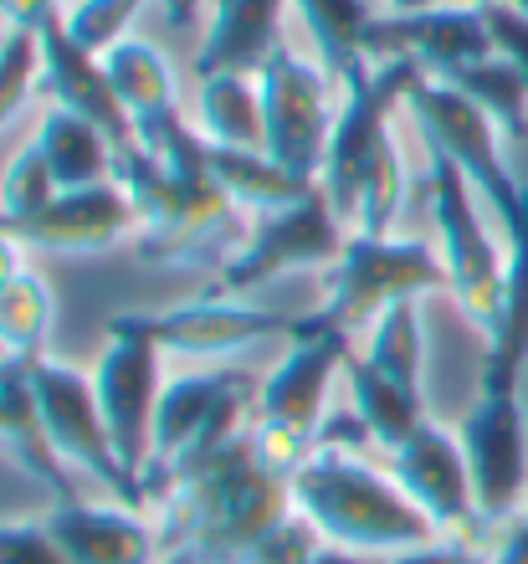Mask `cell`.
Masks as SVG:
<instances>
[{"label": "cell", "instance_id": "obj_1", "mask_svg": "<svg viewBox=\"0 0 528 564\" xmlns=\"http://www.w3.org/2000/svg\"><path fill=\"white\" fill-rule=\"evenodd\" d=\"M114 180L133 200V216H139L133 247L149 262L216 272L247 241V226L236 231V221L247 216L211 175L206 139L195 134L191 113L180 108L133 129V144L118 149Z\"/></svg>", "mask_w": 528, "mask_h": 564}, {"label": "cell", "instance_id": "obj_2", "mask_svg": "<svg viewBox=\"0 0 528 564\" xmlns=\"http://www.w3.org/2000/svg\"><path fill=\"white\" fill-rule=\"evenodd\" d=\"M425 77L416 62H359L338 77V119L319 170V191L349 237H390L406 206V160L396 149V113Z\"/></svg>", "mask_w": 528, "mask_h": 564}, {"label": "cell", "instance_id": "obj_3", "mask_svg": "<svg viewBox=\"0 0 528 564\" xmlns=\"http://www.w3.org/2000/svg\"><path fill=\"white\" fill-rule=\"evenodd\" d=\"M288 513H293L288 473L262 462L251 436H241L195 477L164 492L154 523L170 564H247V554Z\"/></svg>", "mask_w": 528, "mask_h": 564}, {"label": "cell", "instance_id": "obj_4", "mask_svg": "<svg viewBox=\"0 0 528 564\" xmlns=\"http://www.w3.org/2000/svg\"><path fill=\"white\" fill-rule=\"evenodd\" d=\"M288 488H293V508L328 544L365 554V560L441 539L431 519L411 503V492L396 482V473L375 467L359 452L313 446L293 467Z\"/></svg>", "mask_w": 528, "mask_h": 564}, {"label": "cell", "instance_id": "obj_5", "mask_svg": "<svg viewBox=\"0 0 528 564\" xmlns=\"http://www.w3.org/2000/svg\"><path fill=\"white\" fill-rule=\"evenodd\" d=\"M257 386L241 370H185L164 380L160 411H154V446H149L144 488L149 498L195 477L216 462L231 442L251 431Z\"/></svg>", "mask_w": 528, "mask_h": 564}, {"label": "cell", "instance_id": "obj_6", "mask_svg": "<svg viewBox=\"0 0 528 564\" xmlns=\"http://www.w3.org/2000/svg\"><path fill=\"white\" fill-rule=\"evenodd\" d=\"M354 355V339L338 328H323L313 318H298V334L288 339L282 359L257 386L251 411V446L278 473L293 477V467L319 446V426L328 416V386L344 375V359Z\"/></svg>", "mask_w": 528, "mask_h": 564}, {"label": "cell", "instance_id": "obj_7", "mask_svg": "<svg viewBox=\"0 0 528 564\" xmlns=\"http://www.w3.org/2000/svg\"><path fill=\"white\" fill-rule=\"evenodd\" d=\"M425 206H431V226H437L446 293L462 308V318L487 339L503 313V262H508L503 231L487 226L483 195L472 191V180L441 154L425 160Z\"/></svg>", "mask_w": 528, "mask_h": 564}, {"label": "cell", "instance_id": "obj_8", "mask_svg": "<svg viewBox=\"0 0 528 564\" xmlns=\"http://www.w3.org/2000/svg\"><path fill=\"white\" fill-rule=\"evenodd\" d=\"M446 288L437 241L416 237H349L344 252L323 272V303L309 313L313 324L338 334H365L390 303L425 297Z\"/></svg>", "mask_w": 528, "mask_h": 564}, {"label": "cell", "instance_id": "obj_9", "mask_svg": "<svg viewBox=\"0 0 528 564\" xmlns=\"http://www.w3.org/2000/svg\"><path fill=\"white\" fill-rule=\"evenodd\" d=\"M406 113H411V123L421 129L425 149L441 154V160H452L456 170L472 180V191L483 195L493 226L524 206L528 185L514 175V164L503 160V134L493 129V119H487L483 108L467 104L452 83L416 77V88L406 93Z\"/></svg>", "mask_w": 528, "mask_h": 564}, {"label": "cell", "instance_id": "obj_10", "mask_svg": "<svg viewBox=\"0 0 528 564\" xmlns=\"http://www.w3.org/2000/svg\"><path fill=\"white\" fill-rule=\"evenodd\" d=\"M344 241H349V231L338 226L323 191H313L298 206H282L272 216L247 221V241L211 272L206 293L247 297L257 288H267V282L288 278V272H328L338 262V252H344Z\"/></svg>", "mask_w": 528, "mask_h": 564}, {"label": "cell", "instance_id": "obj_11", "mask_svg": "<svg viewBox=\"0 0 528 564\" xmlns=\"http://www.w3.org/2000/svg\"><path fill=\"white\" fill-rule=\"evenodd\" d=\"M31 386H36V401H42V421L52 431V446L57 457L77 473H88L93 482H104L114 492V503L144 508L149 488L144 477H133L118 457L114 436H108L104 405H98V390H93V370L73 365V359L57 355H36L31 359Z\"/></svg>", "mask_w": 528, "mask_h": 564}, {"label": "cell", "instance_id": "obj_12", "mask_svg": "<svg viewBox=\"0 0 528 564\" xmlns=\"http://www.w3.org/2000/svg\"><path fill=\"white\" fill-rule=\"evenodd\" d=\"M262 93V149L293 175L319 185L328 134L338 119V83L313 52L278 46L272 62L257 73Z\"/></svg>", "mask_w": 528, "mask_h": 564}, {"label": "cell", "instance_id": "obj_13", "mask_svg": "<svg viewBox=\"0 0 528 564\" xmlns=\"http://www.w3.org/2000/svg\"><path fill=\"white\" fill-rule=\"evenodd\" d=\"M160 339L149 328V313H118L108 324L104 359L93 365V390L104 405L108 436H114L118 457L133 477H144L149 446H154V411L164 395V370H160Z\"/></svg>", "mask_w": 528, "mask_h": 564}, {"label": "cell", "instance_id": "obj_14", "mask_svg": "<svg viewBox=\"0 0 528 564\" xmlns=\"http://www.w3.org/2000/svg\"><path fill=\"white\" fill-rule=\"evenodd\" d=\"M467 452L472 492L487 529H503L528 508V421L518 390H483L456 426Z\"/></svg>", "mask_w": 528, "mask_h": 564}, {"label": "cell", "instance_id": "obj_15", "mask_svg": "<svg viewBox=\"0 0 528 564\" xmlns=\"http://www.w3.org/2000/svg\"><path fill=\"white\" fill-rule=\"evenodd\" d=\"M390 473L411 503L421 508L431 529L441 539H462V544H477L487 534L483 513H477V492H472V473H467V452H462V436L437 421H421V426L406 436V442L390 452Z\"/></svg>", "mask_w": 528, "mask_h": 564}, {"label": "cell", "instance_id": "obj_16", "mask_svg": "<svg viewBox=\"0 0 528 564\" xmlns=\"http://www.w3.org/2000/svg\"><path fill=\"white\" fill-rule=\"evenodd\" d=\"M369 62H416L425 77H446L477 57H493L487 21L472 6H425V11H375L365 31Z\"/></svg>", "mask_w": 528, "mask_h": 564}, {"label": "cell", "instance_id": "obj_17", "mask_svg": "<svg viewBox=\"0 0 528 564\" xmlns=\"http://www.w3.org/2000/svg\"><path fill=\"white\" fill-rule=\"evenodd\" d=\"M6 237H15L26 252H52V257H98L114 252L139 231L133 200L118 180L104 185H83V191H62L57 200L26 221H6Z\"/></svg>", "mask_w": 528, "mask_h": 564}, {"label": "cell", "instance_id": "obj_18", "mask_svg": "<svg viewBox=\"0 0 528 564\" xmlns=\"http://www.w3.org/2000/svg\"><path fill=\"white\" fill-rule=\"evenodd\" d=\"M149 328H154V339H160L164 355L175 349V355H191V359H226V355H241V349H251V344H262V339H293L298 318L251 308L241 297L201 293V297H191V303L149 313Z\"/></svg>", "mask_w": 528, "mask_h": 564}, {"label": "cell", "instance_id": "obj_19", "mask_svg": "<svg viewBox=\"0 0 528 564\" xmlns=\"http://www.w3.org/2000/svg\"><path fill=\"white\" fill-rule=\"evenodd\" d=\"M67 564H160L164 539L160 523L144 519V508L129 503H88L67 498L42 513Z\"/></svg>", "mask_w": 528, "mask_h": 564}, {"label": "cell", "instance_id": "obj_20", "mask_svg": "<svg viewBox=\"0 0 528 564\" xmlns=\"http://www.w3.org/2000/svg\"><path fill=\"white\" fill-rule=\"evenodd\" d=\"M36 46H42V98L46 108H67L77 119H88L93 129H104L118 149L133 144V123L118 104L114 83L104 73V57H93L67 36L62 15H46L36 26Z\"/></svg>", "mask_w": 528, "mask_h": 564}, {"label": "cell", "instance_id": "obj_21", "mask_svg": "<svg viewBox=\"0 0 528 564\" xmlns=\"http://www.w3.org/2000/svg\"><path fill=\"white\" fill-rule=\"evenodd\" d=\"M293 0H211V21L195 46V77H257L282 42V11Z\"/></svg>", "mask_w": 528, "mask_h": 564}, {"label": "cell", "instance_id": "obj_22", "mask_svg": "<svg viewBox=\"0 0 528 564\" xmlns=\"http://www.w3.org/2000/svg\"><path fill=\"white\" fill-rule=\"evenodd\" d=\"M503 231V313L498 328L483 339V390H518L528 370V195L514 216L498 221Z\"/></svg>", "mask_w": 528, "mask_h": 564}, {"label": "cell", "instance_id": "obj_23", "mask_svg": "<svg viewBox=\"0 0 528 564\" xmlns=\"http://www.w3.org/2000/svg\"><path fill=\"white\" fill-rule=\"evenodd\" d=\"M0 446H6L36 482H46V488L57 492V503L83 498V492L73 488L67 462L57 457L52 431H46V421H42V401H36V386H31V359L0 355Z\"/></svg>", "mask_w": 528, "mask_h": 564}, {"label": "cell", "instance_id": "obj_24", "mask_svg": "<svg viewBox=\"0 0 528 564\" xmlns=\"http://www.w3.org/2000/svg\"><path fill=\"white\" fill-rule=\"evenodd\" d=\"M211 175L220 180V191L231 195V206L257 221V216H272L282 206H298L303 195H313L319 185L303 175H293L288 164H278L267 149H216L206 144Z\"/></svg>", "mask_w": 528, "mask_h": 564}, {"label": "cell", "instance_id": "obj_25", "mask_svg": "<svg viewBox=\"0 0 528 564\" xmlns=\"http://www.w3.org/2000/svg\"><path fill=\"white\" fill-rule=\"evenodd\" d=\"M31 144L46 154L52 175L62 191H83V185H104L118 170V144L93 129L88 119H77L67 108H42V119L31 129Z\"/></svg>", "mask_w": 528, "mask_h": 564}, {"label": "cell", "instance_id": "obj_26", "mask_svg": "<svg viewBox=\"0 0 528 564\" xmlns=\"http://www.w3.org/2000/svg\"><path fill=\"white\" fill-rule=\"evenodd\" d=\"M195 134L216 149H262V93L257 77L216 73L195 77Z\"/></svg>", "mask_w": 528, "mask_h": 564}, {"label": "cell", "instance_id": "obj_27", "mask_svg": "<svg viewBox=\"0 0 528 564\" xmlns=\"http://www.w3.org/2000/svg\"><path fill=\"white\" fill-rule=\"evenodd\" d=\"M104 73H108V83H114L118 104H123L133 129L180 108L175 67H170V57H164L154 42H144V36H123L104 57Z\"/></svg>", "mask_w": 528, "mask_h": 564}, {"label": "cell", "instance_id": "obj_28", "mask_svg": "<svg viewBox=\"0 0 528 564\" xmlns=\"http://www.w3.org/2000/svg\"><path fill=\"white\" fill-rule=\"evenodd\" d=\"M344 380H349V401H354V416L369 426L375 446L380 452H396L406 436L425 421V405L416 390L396 386V380H385L365 355H349L344 359Z\"/></svg>", "mask_w": 528, "mask_h": 564}, {"label": "cell", "instance_id": "obj_29", "mask_svg": "<svg viewBox=\"0 0 528 564\" xmlns=\"http://www.w3.org/2000/svg\"><path fill=\"white\" fill-rule=\"evenodd\" d=\"M298 15H303V31L313 42V57L334 73V83L349 67L365 62V31L375 21V6L369 0H293Z\"/></svg>", "mask_w": 528, "mask_h": 564}, {"label": "cell", "instance_id": "obj_30", "mask_svg": "<svg viewBox=\"0 0 528 564\" xmlns=\"http://www.w3.org/2000/svg\"><path fill=\"white\" fill-rule=\"evenodd\" d=\"M441 83H452L467 104L483 108L503 139L528 134V83L503 57H477V62H467V67L446 73Z\"/></svg>", "mask_w": 528, "mask_h": 564}, {"label": "cell", "instance_id": "obj_31", "mask_svg": "<svg viewBox=\"0 0 528 564\" xmlns=\"http://www.w3.org/2000/svg\"><path fill=\"white\" fill-rule=\"evenodd\" d=\"M46 334H52V288L36 268H21L11 282H0V355H46Z\"/></svg>", "mask_w": 528, "mask_h": 564}, {"label": "cell", "instance_id": "obj_32", "mask_svg": "<svg viewBox=\"0 0 528 564\" xmlns=\"http://www.w3.org/2000/svg\"><path fill=\"white\" fill-rule=\"evenodd\" d=\"M359 355L396 386L421 395V370H425V339H421V318H416V297L390 303V308L365 328V349Z\"/></svg>", "mask_w": 528, "mask_h": 564}, {"label": "cell", "instance_id": "obj_33", "mask_svg": "<svg viewBox=\"0 0 528 564\" xmlns=\"http://www.w3.org/2000/svg\"><path fill=\"white\" fill-rule=\"evenodd\" d=\"M62 195L52 164L36 144H21L0 170V226L6 221H26L36 210H46Z\"/></svg>", "mask_w": 528, "mask_h": 564}, {"label": "cell", "instance_id": "obj_34", "mask_svg": "<svg viewBox=\"0 0 528 564\" xmlns=\"http://www.w3.org/2000/svg\"><path fill=\"white\" fill-rule=\"evenodd\" d=\"M149 0H67L62 6V26L83 52L93 57H108L123 36H129V21L144 11Z\"/></svg>", "mask_w": 528, "mask_h": 564}, {"label": "cell", "instance_id": "obj_35", "mask_svg": "<svg viewBox=\"0 0 528 564\" xmlns=\"http://www.w3.org/2000/svg\"><path fill=\"white\" fill-rule=\"evenodd\" d=\"M42 88V46L36 31L11 26L0 42V129H11V119L26 108V98Z\"/></svg>", "mask_w": 528, "mask_h": 564}, {"label": "cell", "instance_id": "obj_36", "mask_svg": "<svg viewBox=\"0 0 528 564\" xmlns=\"http://www.w3.org/2000/svg\"><path fill=\"white\" fill-rule=\"evenodd\" d=\"M319 550H323V534L293 508V513H288V519H282L278 529L247 554V564H313Z\"/></svg>", "mask_w": 528, "mask_h": 564}, {"label": "cell", "instance_id": "obj_37", "mask_svg": "<svg viewBox=\"0 0 528 564\" xmlns=\"http://www.w3.org/2000/svg\"><path fill=\"white\" fill-rule=\"evenodd\" d=\"M0 564H67L46 519H6L0 523Z\"/></svg>", "mask_w": 528, "mask_h": 564}, {"label": "cell", "instance_id": "obj_38", "mask_svg": "<svg viewBox=\"0 0 528 564\" xmlns=\"http://www.w3.org/2000/svg\"><path fill=\"white\" fill-rule=\"evenodd\" d=\"M477 11H483L487 36H493V57H503L528 83V15L503 6V0H477Z\"/></svg>", "mask_w": 528, "mask_h": 564}, {"label": "cell", "instance_id": "obj_39", "mask_svg": "<svg viewBox=\"0 0 528 564\" xmlns=\"http://www.w3.org/2000/svg\"><path fill=\"white\" fill-rule=\"evenodd\" d=\"M369 564H483V550L462 544V539H431V544H411V550L380 554Z\"/></svg>", "mask_w": 528, "mask_h": 564}, {"label": "cell", "instance_id": "obj_40", "mask_svg": "<svg viewBox=\"0 0 528 564\" xmlns=\"http://www.w3.org/2000/svg\"><path fill=\"white\" fill-rule=\"evenodd\" d=\"M483 564H528V508L518 519H508L498 529V544L483 554Z\"/></svg>", "mask_w": 528, "mask_h": 564}, {"label": "cell", "instance_id": "obj_41", "mask_svg": "<svg viewBox=\"0 0 528 564\" xmlns=\"http://www.w3.org/2000/svg\"><path fill=\"white\" fill-rule=\"evenodd\" d=\"M0 15H6V26L36 31L46 15H62V0H0Z\"/></svg>", "mask_w": 528, "mask_h": 564}, {"label": "cell", "instance_id": "obj_42", "mask_svg": "<svg viewBox=\"0 0 528 564\" xmlns=\"http://www.w3.org/2000/svg\"><path fill=\"white\" fill-rule=\"evenodd\" d=\"M21 268H26V247H21L15 237H6V231H0V282H11Z\"/></svg>", "mask_w": 528, "mask_h": 564}, {"label": "cell", "instance_id": "obj_43", "mask_svg": "<svg viewBox=\"0 0 528 564\" xmlns=\"http://www.w3.org/2000/svg\"><path fill=\"white\" fill-rule=\"evenodd\" d=\"M201 6H206V0H164V15H170L175 26H191L195 15H201Z\"/></svg>", "mask_w": 528, "mask_h": 564}, {"label": "cell", "instance_id": "obj_44", "mask_svg": "<svg viewBox=\"0 0 528 564\" xmlns=\"http://www.w3.org/2000/svg\"><path fill=\"white\" fill-rule=\"evenodd\" d=\"M425 6H437V0H380V11H425Z\"/></svg>", "mask_w": 528, "mask_h": 564}, {"label": "cell", "instance_id": "obj_45", "mask_svg": "<svg viewBox=\"0 0 528 564\" xmlns=\"http://www.w3.org/2000/svg\"><path fill=\"white\" fill-rule=\"evenodd\" d=\"M503 6H514V11H524V15H528V0H503Z\"/></svg>", "mask_w": 528, "mask_h": 564}, {"label": "cell", "instance_id": "obj_46", "mask_svg": "<svg viewBox=\"0 0 528 564\" xmlns=\"http://www.w3.org/2000/svg\"><path fill=\"white\" fill-rule=\"evenodd\" d=\"M164 564H170V560H164Z\"/></svg>", "mask_w": 528, "mask_h": 564}]
</instances>
